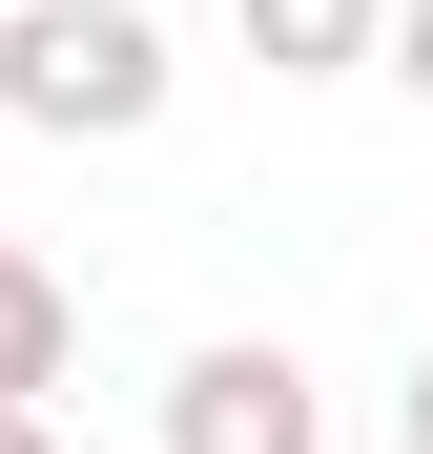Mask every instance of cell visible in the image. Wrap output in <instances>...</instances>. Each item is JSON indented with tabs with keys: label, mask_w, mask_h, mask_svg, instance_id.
Masks as SVG:
<instances>
[{
	"label": "cell",
	"mask_w": 433,
	"mask_h": 454,
	"mask_svg": "<svg viewBox=\"0 0 433 454\" xmlns=\"http://www.w3.org/2000/svg\"><path fill=\"white\" fill-rule=\"evenodd\" d=\"M0 21H21V0H0Z\"/></svg>",
	"instance_id": "9"
},
{
	"label": "cell",
	"mask_w": 433,
	"mask_h": 454,
	"mask_svg": "<svg viewBox=\"0 0 433 454\" xmlns=\"http://www.w3.org/2000/svg\"><path fill=\"white\" fill-rule=\"evenodd\" d=\"M0 269H21V227H0Z\"/></svg>",
	"instance_id": "8"
},
{
	"label": "cell",
	"mask_w": 433,
	"mask_h": 454,
	"mask_svg": "<svg viewBox=\"0 0 433 454\" xmlns=\"http://www.w3.org/2000/svg\"><path fill=\"white\" fill-rule=\"evenodd\" d=\"M0 124H42V145L166 124V21H144V0H21V21H0Z\"/></svg>",
	"instance_id": "1"
},
{
	"label": "cell",
	"mask_w": 433,
	"mask_h": 454,
	"mask_svg": "<svg viewBox=\"0 0 433 454\" xmlns=\"http://www.w3.org/2000/svg\"><path fill=\"white\" fill-rule=\"evenodd\" d=\"M166 454H330V393H310L268 331H206V351L166 372Z\"/></svg>",
	"instance_id": "2"
},
{
	"label": "cell",
	"mask_w": 433,
	"mask_h": 454,
	"mask_svg": "<svg viewBox=\"0 0 433 454\" xmlns=\"http://www.w3.org/2000/svg\"><path fill=\"white\" fill-rule=\"evenodd\" d=\"M392 83H413V104H433V0H392Z\"/></svg>",
	"instance_id": "5"
},
{
	"label": "cell",
	"mask_w": 433,
	"mask_h": 454,
	"mask_svg": "<svg viewBox=\"0 0 433 454\" xmlns=\"http://www.w3.org/2000/svg\"><path fill=\"white\" fill-rule=\"evenodd\" d=\"M268 83H351V62H392V0H228Z\"/></svg>",
	"instance_id": "3"
},
{
	"label": "cell",
	"mask_w": 433,
	"mask_h": 454,
	"mask_svg": "<svg viewBox=\"0 0 433 454\" xmlns=\"http://www.w3.org/2000/svg\"><path fill=\"white\" fill-rule=\"evenodd\" d=\"M0 454H62V434H42V413H0Z\"/></svg>",
	"instance_id": "6"
},
{
	"label": "cell",
	"mask_w": 433,
	"mask_h": 454,
	"mask_svg": "<svg viewBox=\"0 0 433 454\" xmlns=\"http://www.w3.org/2000/svg\"><path fill=\"white\" fill-rule=\"evenodd\" d=\"M62 372H83V289H62V269L21 248V269H0V413H42Z\"/></svg>",
	"instance_id": "4"
},
{
	"label": "cell",
	"mask_w": 433,
	"mask_h": 454,
	"mask_svg": "<svg viewBox=\"0 0 433 454\" xmlns=\"http://www.w3.org/2000/svg\"><path fill=\"white\" fill-rule=\"evenodd\" d=\"M413 454H433V351H413Z\"/></svg>",
	"instance_id": "7"
}]
</instances>
